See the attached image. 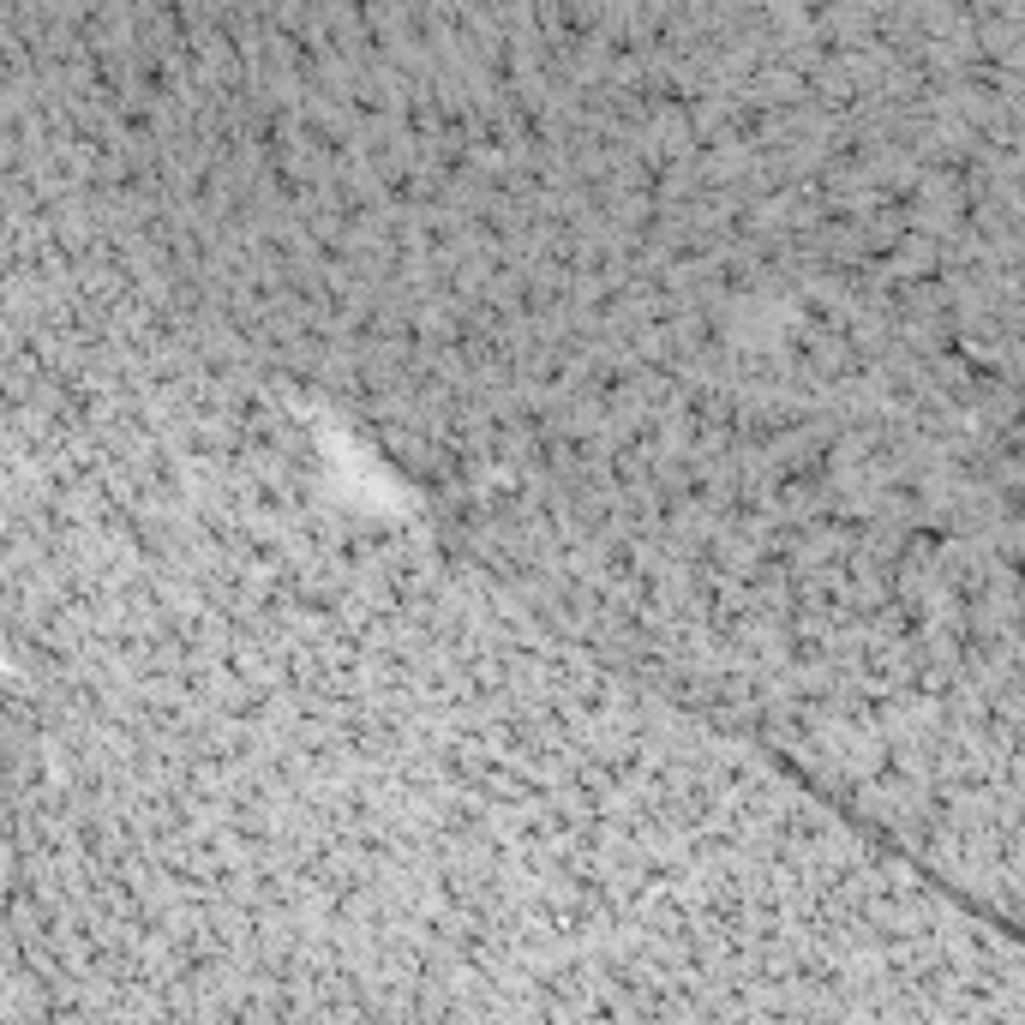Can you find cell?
<instances>
[{"label": "cell", "mask_w": 1025, "mask_h": 1025, "mask_svg": "<svg viewBox=\"0 0 1025 1025\" xmlns=\"http://www.w3.org/2000/svg\"><path fill=\"white\" fill-rule=\"evenodd\" d=\"M192 354H198V348H192ZM150 360H180V354H150ZM150 360H132V366H150ZM210 360H222V354H210ZM132 366H114V372H132ZM114 372H96V378H114ZM96 378H78V384H66V390H84V384H96ZM66 390H54V396H66ZM54 396H42V402H36V408H48V402H54ZM36 408H24V414H18V420H12V426H24V420H30V414H36Z\"/></svg>", "instance_id": "cell-1"}]
</instances>
